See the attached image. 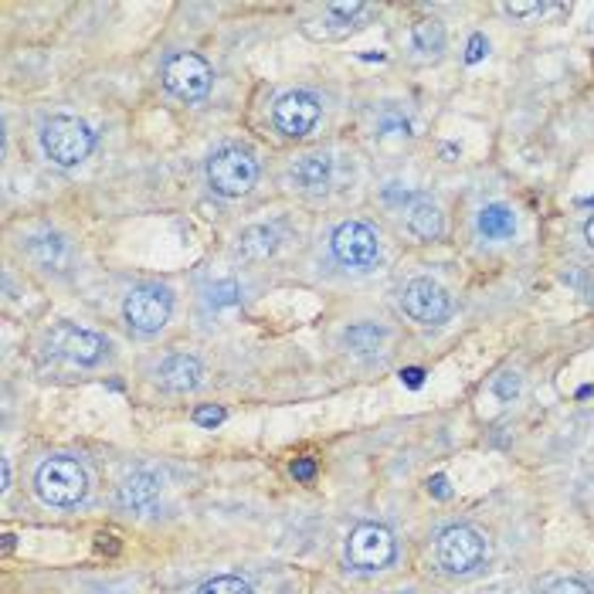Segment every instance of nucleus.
<instances>
[{
	"label": "nucleus",
	"instance_id": "f257e3e1",
	"mask_svg": "<svg viewBox=\"0 0 594 594\" xmlns=\"http://www.w3.org/2000/svg\"><path fill=\"white\" fill-rule=\"evenodd\" d=\"M41 150L58 167H79L96 150V133L85 119L58 113L41 126Z\"/></svg>",
	"mask_w": 594,
	"mask_h": 594
},
{
	"label": "nucleus",
	"instance_id": "f03ea898",
	"mask_svg": "<svg viewBox=\"0 0 594 594\" xmlns=\"http://www.w3.org/2000/svg\"><path fill=\"white\" fill-rule=\"evenodd\" d=\"M34 489L45 499L48 506H79L85 493H89V476H85L82 462L72 459V455H51L38 466V476H34Z\"/></svg>",
	"mask_w": 594,
	"mask_h": 594
},
{
	"label": "nucleus",
	"instance_id": "7ed1b4c3",
	"mask_svg": "<svg viewBox=\"0 0 594 594\" xmlns=\"http://www.w3.org/2000/svg\"><path fill=\"white\" fill-rule=\"evenodd\" d=\"M435 557L445 574H452V578H469V574H476L479 567L489 561V540L482 537L476 527L455 523V527H445L438 533Z\"/></svg>",
	"mask_w": 594,
	"mask_h": 594
},
{
	"label": "nucleus",
	"instance_id": "20e7f679",
	"mask_svg": "<svg viewBox=\"0 0 594 594\" xmlns=\"http://www.w3.org/2000/svg\"><path fill=\"white\" fill-rule=\"evenodd\" d=\"M398 557V540L384 523H360L347 537V561L354 571L374 574L394 564Z\"/></svg>",
	"mask_w": 594,
	"mask_h": 594
},
{
	"label": "nucleus",
	"instance_id": "39448f33",
	"mask_svg": "<svg viewBox=\"0 0 594 594\" xmlns=\"http://www.w3.org/2000/svg\"><path fill=\"white\" fill-rule=\"evenodd\" d=\"M258 180V163L248 150L241 146H221L218 153L208 160V184L214 194L221 197H241L255 187Z\"/></svg>",
	"mask_w": 594,
	"mask_h": 594
},
{
	"label": "nucleus",
	"instance_id": "423d86ee",
	"mask_svg": "<svg viewBox=\"0 0 594 594\" xmlns=\"http://www.w3.org/2000/svg\"><path fill=\"white\" fill-rule=\"evenodd\" d=\"M160 79H163V89H167L170 96H177L184 102H197L211 92L214 72H211V65L197 55V51H174V55L163 62Z\"/></svg>",
	"mask_w": 594,
	"mask_h": 594
},
{
	"label": "nucleus",
	"instance_id": "0eeeda50",
	"mask_svg": "<svg viewBox=\"0 0 594 594\" xmlns=\"http://www.w3.org/2000/svg\"><path fill=\"white\" fill-rule=\"evenodd\" d=\"M170 313H174V292L167 286H136L123 299V316L129 330L143 333V337L160 333L167 326Z\"/></svg>",
	"mask_w": 594,
	"mask_h": 594
},
{
	"label": "nucleus",
	"instance_id": "6e6552de",
	"mask_svg": "<svg viewBox=\"0 0 594 594\" xmlns=\"http://www.w3.org/2000/svg\"><path fill=\"white\" fill-rule=\"evenodd\" d=\"M330 252L343 269L367 272L381 262V238L367 221H343L330 235Z\"/></svg>",
	"mask_w": 594,
	"mask_h": 594
},
{
	"label": "nucleus",
	"instance_id": "1a4fd4ad",
	"mask_svg": "<svg viewBox=\"0 0 594 594\" xmlns=\"http://www.w3.org/2000/svg\"><path fill=\"white\" fill-rule=\"evenodd\" d=\"M323 116V102L316 92H306V89H292L286 96L275 99V109H272V123L279 129L282 136H289V140H299V136H309L316 129Z\"/></svg>",
	"mask_w": 594,
	"mask_h": 594
},
{
	"label": "nucleus",
	"instance_id": "9d476101",
	"mask_svg": "<svg viewBox=\"0 0 594 594\" xmlns=\"http://www.w3.org/2000/svg\"><path fill=\"white\" fill-rule=\"evenodd\" d=\"M45 347H48V354H55V357H65V360H72V364L92 367V364H99V360L106 357L109 343L102 340L99 333L85 330V326L58 323L55 330L48 333Z\"/></svg>",
	"mask_w": 594,
	"mask_h": 594
},
{
	"label": "nucleus",
	"instance_id": "9b49d317",
	"mask_svg": "<svg viewBox=\"0 0 594 594\" xmlns=\"http://www.w3.org/2000/svg\"><path fill=\"white\" fill-rule=\"evenodd\" d=\"M401 309L421 326H438L452 316V296L432 279H411L401 289Z\"/></svg>",
	"mask_w": 594,
	"mask_h": 594
},
{
	"label": "nucleus",
	"instance_id": "f8f14e48",
	"mask_svg": "<svg viewBox=\"0 0 594 594\" xmlns=\"http://www.w3.org/2000/svg\"><path fill=\"white\" fill-rule=\"evenodd\" d=\"M289 184L299 194H323L333 184V160L330 153H306L289 167Z\"/></svg>",
	"mask_w": 594,
	"mask_h": 594
},
{
	"label": "nucleus",
	"instance_id": "ddd939ff",
	"mask_svg": "<svg viewBox=\"0 0 594 594\" xmlns=\"http://www.w3.org/2000/svg\"><path fill=\"white\" fill-rule=\"evenodd\" d=\"M404 228H408L418 241H435V238H442V231H445L442 204H438L435 197L415 194V197H411L408 208H404Z\"/></svg>",
	"mask_w": 594,
	"mask_h": 594
},
{
	"label": "nucleus",
	"instance_id": "4468645a",
	"mask_svg": "<svg viewBox=\"0 0 594 594\" xmlns=\"http://www.w3.org/2000/svg\"><path fill=\"white\" fill-rule=\"evenodd\" d=\"M24 252L38 269H48V272H65V265L72 262V245H68V238L55 235V231H41V235H31L24 241Z\"/></svg>",
	"mask_w": 594,
	"mask_h": 594
},
{
	"label": "nucleus",
	"instance_id": "2eb2a0df",
	"mask_svg": "<svg viewBox=\"0 0 594 594\" xmlns=\"http://www.w3.org/2000/svg\"><path fill=\"white\" fill-rule=\"evenodd\" d=\"M204 377V367L201 360L191 357V354H170L160 360L157 367V381L160 387H167V391H194L197 384H201Z\"/></svg>",
	"mask_w": 594,
	"mask_h": 594
},
{
	"label": "nucleus",
	"instance_id": "dca6fc26",
	"mask_svg": "<svg viewBox=\"0 0 594 594\" xmlns=\"http://www.w3.org/2000/svg\"><path fill=\"white\" fill-rule=\"evenodd\" d=\"M116 499H119V506L129 513L153 510L157 499H160V479L153 476V472H133V476H126L123 482H119Z\"/></svg>",
	"mask_w": 594,
	"mask_h": 594
},
{
	"label": "nucleus",
	"instance_id": "f3484780",
	"mask_svg": "<svg viewBox=\"0 0 594 594\" xmlns=\"http://www.w3.org/2000/svg\"><path fill=\"white\" fill-rule=\"evenodd\" d=\"M516 228H520V221H516V211L510 204H486V208H479L476 214V231L486 241H506L516 235Z\"/></svg>",
	"mask_w": 594,
	"mask_h": 594
},
{
	"label": "nucleus",
	"instance_id": "a211bd4d",
	"mask_svg": "<svg viewBox=\"0 0 594 594\" xmlns=\"http://www.w3.org/2000/svg\"><path fill=\"white\" fill-rule=\"evenodd\" d=\"M275 248H279V228L275 225H252L238 235L235 252L241 258H248V262H262V258L275 255Z\"/></svg>",
	"mask_w": 594,
	"mask_h": 594
},
{
	"label": "nucleus",
	"instance_id": "6ab92c4d",
	"mask_svg": "<svg viewBox=\"0 0 594 594\" xmlns=\"http://www.w3.org/2000/svg\"><path fill=\"white\" fill-rule=\"evenodd\" d=\"M340 340H343V347H347L350 354L374 357V354H381V350H384L387 330L381 323H354V326H347V330H343Z\"/></svg>",
	"mask_w": 594,
	"mask_h": 594
},
{
	"label": "nucleus",
	"instance_id": "aec40b11",
	"mask_svg": "<svg viewBox=\"0 0 594 594\" xmlns=\"http://www.w3.org/2000/svg\"><path fill=\"white\" fill-rule=\"evenodd\" d=\"M411 51L425 62H435L445 51V28L435 21V17H421V21L411 28Z\"/></svg>",
	"mask_w": 594,
	"mask_h": 594
},
{
	"label": "nucleus",
	"instance_id": "412c9836",
	"mask_svg": "<svg viewBox=\"0 0 594 594\" xmlns=\"http://www.w3.org/2000/svg\"><path fill=\"white\" fill-rule=\"evenodd\" d=\"M377 136L381 140H408L411 136V119L401 113V109L387 106L381 116H377Z\"/></svg>",
	"mask_w": 594,
	"mask_h": 594
},
{
	"label": "nucleus",
	"instance_id": "4be33fe9",
	"mask_svg": "<svg viewBox=\"0 0 594 594\" xmlns=\"http://www.w3.org/2000/svg\"><path fill=\"white\" fill-rule=\"evenodd\" d=\"M204 303H208L211 309H231V306H238L241 303V286H238L235 279L214 282V286H208V292H204Z\"/></svg>",
	"mask_w": 594,
	"mask_h": 594
},
{
	"label": "nucleus",
	"instance_id": "5701e85b",
	"mask_svg": "<svg viewBox=\"0 0 594 594\" xmlns=\"http://www.w3.org/2000/svg\"><path fill=\"white\" fill-rule=\"evenodd\" d=\"M197 594H255L252 591V584L248 581H241V578H231V574H225V578H214L204 584Z\"/></svg>",
	"mask_w": 594,
	"mask_h": 594
},
{
	"label": "nucleus",
	"instance_id": "b1692460",
	"mask_svg": "<svg viewBox=\"0 0 594 594\" xmlns=\"http://www.w3.org/2000/svg\"><path fill=\"white\" fill-rule=\"evenodd\" d=\"M520 391H523V377L516 370H506V374L493 377V394L499 401H513Z\"/></svg>",
	"mask_w": 594,
	"mask_h": 594
},
{
	"label": "nucleus",
	"instance_id": "393cba45",
	"mask_svg": "<svg viewBox=\"0 0 594 594\" xmlns=\"http://www.w3.org/2000/svg\"><path fill=\"white\" fill-rule=\"evenodd\" d=\"M364 11H367V7L357 4V0H354V4H326V17H333L337 24H350L354 17H360Z\"/></svg>",
	"mask_w": 594,
	"mask_h": 594
},
{
	"label": "nucleus",
	"instance_id": "a878e982",
	"mask_svg": "<svg viewBox=\"0 0 594 594\" xmlns=\"http://www.w3.org/2000/svg\"><path fill=\"white\" fill-rule=\"evenodd\" d=\"M544 11H547V4H540V0H530V4H520V0H513V4H503V14L520 17V21H527V17H540Z\"/></svg>",
	"mask_w": 594,
	"mask_h": 594
},
{
	"label": "nucleus",
	"instance_id": "bb28decb",
	"mask_svg": "<svg viewBox=\"0 0 594 594\" xmlns=\"http://www.w3.org/2000/svg\"><path fill=\"white\" fill-rule=\"evenodd\" d=\"M544 594H591V588L578 578H557V581L547 584Z\"/></svg>",
	"mask_w": 594,
	"mask_h": 594
},
{
	"label": "nucleus",
	"instance_id": "cd10ccee",
	"mask_svg": "<svg viewBox=\"0 0 594 594\" xmlns=\"http://www.w3.org/2000/svg\"><path fill=\"white\" fill-rule=\"evenodd\" d=\"M194 421L201 428H218L221 421H225V408H218V404H204V408L194 411Z\"/></svg>",
	"mask_w": 594,
	"mask_h": 594
},
{
	"label": "nucleus",
	"instance_id": "c85d7f7f",
	"mask_svg": "<svg viewBox=\"0 0 594 594\" xmlns=\"http://www.w3.org/2000/svg\"><path fill=\"white\" fill-rule=\"evenodd\" d=\"M486 51H489V41L482 38V34H472L469 45H466V62H469V65L482 62V58H486Z\"/></svg>",
	"mask_w": 594,
	"mask_h": 594
},
{
	"label": "nucleus",
	"instance_id": "c756f323",
	"mask_svg": "<svg viewBox=\"0 0 594 594\" xmlns=\"http://www.w3.org/2000/svg\"><path fill=\"white\" fill-rule=\"evenodd\" d=\"M292 476H296L299 482H309L316 476V462L313 459H296L292 462Z\"/></svg>",
	"mask_w": 594,
	"mask_h": 594
},
{
	"label": "nucleus",
	"instance_id": "7c9ffc66",
	"mask_svg": "<svg viewBox=\"0 0 594 594\" xmlns=\"http://www.w3.org/2000/svg\"><path fill=\"white\" fill-rule=\"evenodd\" d=\"M428 493H432L435 499H449V493H452L449 479H445V476H432V479H428Z\"/></svg>",
	"mask_w": 594,
	"mask_h": 594
},
{
	"label": "nucleus",
	"instance_id": "2f4dec72",
	"mask_svg": "<svg viewBox=\"0 0 594 594\" xmlns=\"http://www.w3.org/2000/svg\"><path fill=\"white\" fill-rule=\"evenodd\" d=\"M421 377H425V374H421L418 367H408V370L401 374V381L408 384V387H421Z\"/></svg>",
	"mask_w": 594,
	"mask_h": 594
},
{
	"label": "nucleus",
	"instance_id": "473e14b6",
	"mask_svg": "<svg viewBox=\"0 0 594 594\" xmlns=\"http://www.w3.org/2000/svg\"><path fill=\"white\" fill-rule=\"evenodd\" d=\"M584 241H588V248L594 252V214H591L588 221H584Z\"/></svg>",
	"mask_w": 594,
	"mask_h": 594
},
{
	"label": "nucleus",
	"instance_id": "72a5a7b5",
	"mask_svg": "<svg viewBox=\"0 0 594 594\" xmlns=\"http://www.w3.org/2000/svg\"><path fill=\"white\" fill-rule=\"evenodd\" d=\"M7 489H11V466L4 462V493H7Z\"/></svg>",
	"mask_w": 594,
	"mask_h": 594
},
{
	"label": "nucleus",
	"instance_id": "f704fd0d",
	"mask_svg": "<svg viewBox=\"0 0 594 594\" xmlns=\"http://www.w3.org/2000/svg\"><path fill=\"white\" fill-rule=\"evenodd\" d=\"M591 31H594V14H591Z\"/></svg>",
	"mask_w": 594,
	"mask_h": 594
}]
</instances>
